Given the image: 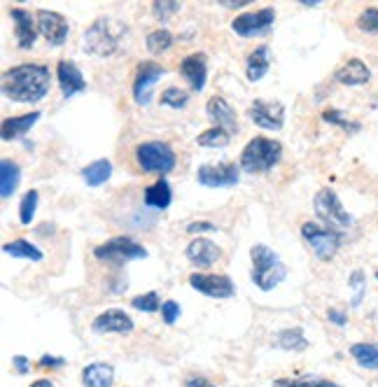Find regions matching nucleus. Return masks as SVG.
Wrapping results in <instances>:
<instances>
[{
  "label": "nucleus",
  "mask_w": 378,
  "mask_h": 387,
  "mask_svg": "<svg viewBox=\"0 0 378 387\" xmlns=\"http://www.w3.org/2000/svg\"><path fill=\"white\" fill-rule=\"evenodd\" d=\"M49 89L52 75L42 63H22L3 72V93L15 103H38Z\"/></svg>",
  "instance_id": "f257e3e1"
},
{
  "label": "nucleus",
  "mask_w": 378,
  "mask_h": 387,
  "mask_svg": "<svg viewBox=\"0 0 378 387\" xmlns=\"http://www.w3.org/2000/svg\"><path fill=\"white\" fill-rule=\"evenodd\" d=\"M250 259H252L250 278L262 292H271L274 287H278L283 283L285 276H288V269H285L283 259L278 257L271 248H267L264 243L252 245Z\"/></svg>",
  "instance_id": "f03ea898"
},
{
  "label": "nucleus",
  "mask_w": 378,
  "mask_h": 387,
  "mask_svg": "<svg viewBox=\"0 0 378 387\" xmlns=\"http://www.w3.org/2000/svg\"><path fill=\"white\" fill-rule=\"evenodd\" d=\"M283 145L271 138H252L245 150L241 152V171L245 173H269L274 166L281 161Z\"/></svg>",
  "instance_id": "7ed1b4c3"
},
{
  "label": "nucleus",
  "mask_w": 378,
  "mask_h": 387,
  "mask_svg": "<svg viewBox=\"0 0 378 387\" xmlns=\"http://www.w3.org/2000/svg\"><path fill=\"white\" fill-rule=\"evenodd\" d=\"M119 33H122V29H117V26L112 24V19H98V22L89 26L82 38L84 52L98 58L115 54V49L119 45Z\"/></svg>",
  "instance_id": "20e7f679"
},
{
  "label": "nucleus",
  "mask_w": 378,
  "mask_h": 387,
  "mask_svg": "<svg viewBox=\"0 0 378 387\" xmlns=\"http://www.w3.org/2000/svg\"><path fill=\"white\" fill-rule=\"evenodd\" d=\"M136 161L143 168V173L166 175V173L175 168V152L162 140H148V143L136 148Z\"/></svg>",
  "instance_id": "39448f33"
},
{
  "label": "nucleus",
  "mask_w": 378,
  "mask_h": 387,
  "mask_svg": "<svg viewBox=\"0 0 378 387\" xmlns=\"http://www.w3.org/2000/svg\"><path fill=\"white\" fill-rule=\"evenodd\" d=\"M94 257L101 259L105 264L124 266L126 262H134V259H145L148 257V250H145L141 243H136L134 238L117 236V238H110L108 243L98 245L94 250Z\"/></svg>",
  "instance_id": "423d86ee"
},
{
  "label": "nucleus",
  "mask_w": 378,
  "mask_h": 387,
  "mask_svg": "<svg viewBox=\"0 0 378 387\" xmlns=\"http://www.w3.org/2000/svg\"><path fill=\"white\" fill-rule=\"evenodd\" d=\"M315 215L322 219L329 229H350L353 226V215H348V210L343 208L334 189H320L313 198Z\"/></svg>",
  "instance_id": "0eeeda50"
},
{
  "label": "nucleus",
  "mask_w": 378,
  "mask_h": 387,
  "mask_svg": "<svg viewBox=\"0 0 378 387\" xmlns=\"http://www.w3.org/2000/svg\"><path fill=\"white\" fill-rule=\"evenodd\" d=\"M301 236L310 245V250L315 252L317 259L329 262L341 248V233L329 226H320L315 222H304L301 224Z\"/></svg>",
  "instance_id": "6e6552de"
},
{
  "label": "nucleus",
  "mask_w": 378,
  "mask_h": 387,
  "mask_svg": "<svg viewBox=\"0 0 378 387\" xmlns=\"http://www.w3.org/2000/svg\"><path fill=\"white\" fill-rule=\"evenodd\" d=\"M276 22V10L274 8H262L257 12H245V15L236 17L231 22V29H234L236 35L241 38H255L267 33Z\"/></svg>",
  "instance_id": "1a4fd4ad"
},
{
  "label": "nucleus",
  "mask_w": 378,
  "mask_h": 387,
  "mask_svg": "<svg viewBox=\"0 0 378 387\" xmlns=\"http://www.w3.org/2000/svg\"><path fill=\"white\" fill-rule=\"evenodd\" d=\"M191 290L201 292L210 299H231L236 294V287L229 276H210V273H191Z\"/></svg>",
  "instance_id": "9d476101"
},
{
  "label": "nucleus",
  "mask_w": 378,
  "mask_h": 387,
  "mask_svg": "<svg viewBox=\"0 0 378 387\" xmlns=\"http://www.w3.org/2000/svg\"><path fill=\"white\" fill-rule=\"evenodd\" d=\"M166 75V68L155 61H145L138 65L134 79V98L138 105H150L152 101V86Z\"/></svg>",
  "instance_id": "9b49d317"
},
{
  "label": "nucleus",
  "mask_w": 378,
  "mask_h": 387,
  "mask_svg": "<svg viewBox=\"0 0 378 387\" xmlns=\"http://www.w3.org/2000/svg\"><path fill=\"white\" fill-rule=\"evenodd\" d=\"M38 33L42 35L52 47H61L68 38V22H65L63 15H58L54 10H38Z\"/></svg>",
  "instance_id": "f8f14e48"
},
{
  "label": "nucleus",
  "mask_w": 378,
  "mask_h": 387,
  "mask_svg": "<svg viewBox=\"0 0 378 387\" xmlns=\"http://www.w3.org/2000/svg\"><path fill=\"white\" fill-rule=\"evenodd\" d=\"M236 164H217V166H201L196 173L198 184L210 187V189H220V187H236L238 180H241V173H238Z\"/></svg>",
  "instance_id": "ddd939ff"
},
{
  "label": "nucleus",
  "mask_w": 378,
  "mask_h": 387,
  "mask_svg": "<svg viewBox=\"0 0 378 387\" xmlns=\"http://www.w3.org/2000/svg\"><path fill=\"white\" fill-rule=\"evenodd\" d=\"M248 117L260 129L267 131H281L285 124V108L278 101H255L250 105Z\"/></svg>",
  "instance_id": "4468645a"
},
{
  "label": "nucleus",
  "mask_w": 378,
  "mask_h": 387,
  "mask_svg": "<svg viewBox=\"0 0 378 387\" xmlns=\"http://www.w3.org/2000/svg\"><path fill=\"white\" fill-rule=\"evenodd\" d=\"M10 17L15 22V38L19 49H31L38 38V19L24 8H12Z\"/></svg>",
  "instance_id": "2eb2a0df"
},
{
  "label": "nucleus",
  "mask_w": 378,
  "mask_h": 387,
  "mask_svg": "<svg viewBox=\"0 0 378 387\" xmlns=\"http://www.w3.org/2000/svg\"><path fill=\"white\" fill-rule=\"evenodd\" d=\"M56 79H58V86H61L63 98H72L87 89V79H84L82 70L72 61H58Z\"/></svg>",
  "instance_id": "dca6fc26"
},
{
  "label": "nucleus",
  "mask_w": 378,
  "mask_h": 387,
  "mask_svg": "<svg viewBox=\"0 0 378 387\" xmlns=\"http://www.w3.org/2000/svg\"><path fill=\"white\" fill-rule=\"evenodd\" d=\"M91 329L96 333H131L134 331V319L126 315L124 310H105L101 313L94 322H91Z\"/></svg>",
  "instance_id": "f3484780"
},
{
  "label": "nucleus",
  "mask_w": 378,
  "mask_h": 387,
  "mask_svg": "<svg viewBox=\"0 0 378 387\" xmlns=\"http://www.w3.org/2000/svg\"><path fill=\"white\" fill-rule=\"evenodd\" d=\"M180 75L187 79V84L194 91H203L205 77H208V56L201 54V52L184 56L180 63Z\"/></svg>",
  "instance_id": "a211bd4d"
},
{
  "label": "nucleus",
  "mask_w": 378,
  "mask_h": 387,
  "mask_svg": "<svg viewBox=\"0 0 378 387\" xmlns=\"http://www.w3.org/2000/svg\"><path fill=\"white\" fill-rule=\"evenodd\" d=\"M184 255L194 266H201V269H208V266H213L217 259L222 257V250L217 248L213 240L208 238H194L191 243L187 245V250H184Z\"/></svg>",
  "instance_id": "6ab92c4d"
},
{
  "label": "nucleus",
  "mask_w": 378,
  "mask_h": 387,
  "mask_svg": "<svg viewBox=\"0 0 378 387\" xmlns=\"http://www.w3.org/2000/svg\"><path fill=\"white\" fill-rule=\"evenodd\" d=\"M205 112H208V119L213 122L217 129H224L229 133H234L238 129L236 122V112L231 110V105L224 101L222 96H213L208 103H205Z\"/></svg>",
  "instance_id": "aec40b11"
},
{
  "label": "nucleus",
  "mask_w": 378,
  "mask_h": 387,
  "mask_svg": "<svg viewBox=\"0 0 378 387\" xmlns=\"http://www.w3.org/2000/svg\"><path fill=\"white\" fill-rule=\"evenodd\" d=\"M334 79L346 86H360V84H367L371 79V70L367 63L360 61V58H350V61H346L334 72Z\"/></svg>",
  "instance_id": "412c9836"
},
{
  "label": "nucleus",
  "mask_w": 378,
  "mask_h": 387,
  "mask_svg": "<svg viewBox=\"0 0 378 387\" xmlns=\"http://www.w3.org/2000/svg\"><path fill=\"white\" fill-rule=\"evenodd\" d=\"M271 68V49L269 45H260L250 52L248 63H245V75H248L250 82H260V79L267 75Z\"/></svg>",
  "instance_id": "4be33fe9"
},
{
  "label": "nucleus",
  "mask_w": 378,
  "mask_h": 387,
  "mask_svg": "<svg viewBox=\"0 0 378 387\" xmlns=\"http://www.w3.org/2000/svg\"><path fill=\"white\" fill-rule=\"evenodd\" d=\"M145 205L155 210H166L171 203H173V191H171V184L166 182L164 177H159L155 184H150L145 189Z\"/></svg>",
  "instance_id": "5701e85b"
},
{
  "label": "nucleus",
  "mask_w": 378,
  "mask_h": 387,
  "mask_svg": "<svg viewBox=\"0 0 378 387\" xmlns=\"http://www.w3.org/2000/svg\"><path fill=\"white\" fill-rule=\"evenodd\" d=\"M112 383H115V369L110 364L96 362V364H89L82 371L84 387H112Z\"/></svg>",
  "instance_id": "b1692460"
},
{
  "label": "nucleus",
  "mask_w": 378,
  "mask_h": 387,
  "mask_svg": "<svg viewBox=\"0 0 378 387\" xmlns=\"http://www.w3.org/2000/svg\"><path fill=\"white\" fill-rule=\"evenodd\" d=\"M38 119H40V112H29V115H22V117L3 119V126H0V136H3V140L22 138L24 133L31 131V126L36 124Z\"/></svg>",
  "instance_id": "393cba45"
},
{
  "label": "nucleus",
  "mask_w": 378,
  "mask_h": 387,
  "mask_svg": "<svg viewBox=\"0 0 378 387\" xmlns=\"http://www.w3.org/2000/svg\"><path fill=\"white\" fill-rule=\"evenodd\" d=\"M19 182H22V168L12 159H3L0 161V196L10 198L17 191Z\"/></svg>",
  "instance_id": "a878e982"
},
{
  "label": "nucleus",
  "mask_w": 378,
  "mask_h": 387,
  "mask_svg": "<svg viewBox=\"0 0 378 387\" xmlns=\"http://www.w3.org/2000/svg\"><path fill=\"white\" fill-rule=\"evenodd\" d=\"M3 252L15 259H29V262H42L45 259L42 250L36 248V245L26 238H17V240H12V243H5Z\"/></svg>",
  "instance_id": "bb28decb"
},
{
  "label": "nucleus",
  "mask_w": 378,
  "mask_h": 387,
  "mask_svg": "<svg viewBox=\"0 0 378 387\" xmlns=\"http://www.w3.org/2000/svg\"><path fill=\"white\" fill-rule=\"evenodd\" d=\"M112 177V164L108 159H98V161L84 166L82 168V180L89 187H101Z\"/></svg>",
  "instance_id": "cd10ccee"
},
{
  "label": "nucleus",
  "mask_w": 378,
  "mask_h": 387,
  "mask_svg": "<svg viewBox=\"0 0 378 387\" xmlns=\"http://www.w3.org/2000/svg\"><path fill=\"white\" fill-rule=\"evenodd\" d=\"M350 357L364 369H378V343H355L350 348Z\"/></svg>",
  "instance_id": "c85d7f7f"
},
{
  "label": "nucleus",
  "mask_w": 378,
  "mask_h": 387,
  "mask_svg": "<svg viewBox=\"0 0 378 387\" xmlns=\"http://www.w3.org/2000/svg\"><path fill=\"white\" fill-rule=\"evenodd\" d=\"M276 343H278V348L292 350V352L304 350V348L308 345V341L304 338V331L299 329V326H294V329H283V331L276 336Z\"/></svg>",
  "instance_id": "c756f323"
},
{
  "label": "nucleus",
  "mask_w": 378,
  "mask_h": 387,
  "mask_svg": "<svg viewBox=\"0 0 378 387\" xmlns=\"http://www.w3.org/2000/svg\"><path fill=\"white\" fill-rule=\"evenodd\" d=\"M274 387H341L334 380L317 378V376H301V378H278L274 380Z\"/></svg>",
  "instance_id": "7c9ffc66"
},
{
  "label": "nucleus",
  "mask_w": 378,
  "mask_h": 387,
  "mask_svg": "<svg viewBox=\"0 0 378 387\" xmlns=\"http://www.w3.org/2000/svg\"><path fill=\"white\" fill-rule=\"evenodd\" d=\"M173 33L166 31V29H159V31H152L148 40H145V45H148V52L150 54H164V52H168L171 47H173Z\"/></svg>",
  "instance_id": "2f4dec72"
},
{
  "label": "nucleus",
  "mask_w": 378,
  "mask_h": 387,
  "mask_svg": "<svg viewBox=\"0 0 378 387\" xmlns=\"http://www.w3.org/2000/svg\"><path fill=\"white\" fill-rule=\"evenodd\" d=\"M196 143L201 145V148H227V145L231 143V133L213 126V129L203 131L201 136L196 138Z\"/></svg>",
  "instance_id": "473e14b6"
},
{
  "label": "nucleus",
  "mask_w": 378,
  "mask_h": 387,
  "mask_svg": "<svg viewBox=\"0 0 378 387\" xmlns=\"http://www.w3.org/2000/svg\"><path fill=\"white\" fill-rule=\"evenodd\" d=\"M38 201H40V194L36 189L26 191L22 203H19V219H22V224H31L33 217H36V208H38Z\"/></svg>",
  "instance_id": "72a5a7b5"
},
{
  "label": "nucleus",
  "mask_w": 378,
  "mask_h": 387,
  "mask_svg": "<svg viewBox=\"0 0 378 387\" xmlns=\"http://www.w3.org/2000/svg\"><path fill=\"white\" fill-rule=\"evenodd\" d=\"M187 101H189V93L184 89H178V86H168V89L162 93V105H166V108L180 110L187 105Z\"/></svg>",
  "instance_id": "f704fd0d"
},
{
  "label": "nucleus",
  "mask_w": 378,
  "mask_h": 387,
  "mask_svg": "<svg viewBox=\"0 0 378 387\" xmlns=\"http://www.w3.org/2000/svg\"><path fill=\"white\" fill-rule=\"evenodd\" d=\"M357 29L369 35H378V8H367L357 17Z\"/></svg>",
  "instance_id": "c9c22d12"
},
{
  "label": "nucleus",
  "mask_w": 378,
  "mask_h": 387,
  "mask_svg": "<svg viewBox=\"0 0 378 387\" xmlns=\"http://www.w3.org/2000/svg\"><path fill=\"white\" fill-rule=\"evenodd\" d=\"M322 119L327 124H336V126H341V129H346L350 133H357L362 129V124L360 122H350V119L343 117V112L341 110H324L322 112Z\"/></svg>",
  "instance_id": "e433bc0d"
},
{
  "label": "nucleus",
  "mask_w": 378,
  "mask_h": 387,
  "mask_svg": "<svg viewBox=\"0 0 378 387\" xmlns=\"http://www.w3.org/2000/svg\"><path fill=\"white\" fill-rule=\"evenodd\" d=\"M175 12H180V3H178V0H157V3H152V15H155L159 22L171 19Z\"/></svg>",
  "instance_id": "4c0bfd02"
},
{
  "label": "nucleus",
  "mask_w": 378,
  "mask_h": 387,
  "mask_svg": "<svg viewBox=\"0 0 378 387\" xmlns=\"http://www.w3.org/2000/svg\"><path fill=\"white\" fill-rule=\"evenodd\" d=\"M131 306H134L136 310H143V313H157L164 303L159 301V294H157V292H148V294L136 297L134 301H131Z\"/></svg>",
  "instance_id": "58836bf2"
},
{
  "label": "nucleus",
  "mask_w": 378,
  "mask_h": 387,
  "mask_svg": "<svg viewBox=\"0 0 378 387\" xmlns=\"http://www.w3.org/2000/svg\"><path fill=\"white\" fill-rule=\"evenodd\" d=\"M162 317L166 324H173L178 317H180V306H178L175 301H164L162 306Z\"/></svg>",
  "instance_id": "ea45409f"
},
{
  "label": "nucleus",
  "mask_w": 378,
  "mask_h": 387,
  "mask_svg": "<svg viewBox=\"0 0 378 387\" xmlns=\"http://www.w3.org/2000/svg\"><path fill=\"white\" fill-rule=\"evenodd\" d=\"M189 233H203V231H217V226L213 222H191L187 226Z\"/></svg>",
  "instance_id": "a19ab883"
},
{
  "label": "nucleus",
  "mask_w": 378,
  "mask_h": 387,
  "mask_svg": "<svg viewBox=\"0 0 378 387\" xmlns=\"http://www.w3.org/2000/svg\"><path fill=\"white\" fill-rule=\"evenodd\" d=\"M65 359L63 357H52V355H45L42 359H40V366H45V369H58V366H63Z\"/></svg>",
  "instance_id": "79ce46f5"
},
{
  "label": "nucleus",
  "mask_w": 378,
  "mask_h": 387,
  "mask_svg": "<svg viewBox=\"0 0 378 387\" xmlns=\"http://www.w3.org/2000/svg\"><path fill=\"white\" fill-rule=\"evenodd\" d=\"M12 362H15V369H17V373L19 376H26V373H29V359H26L24 355H17V357H12Z\"/></svg>",
  "instance_id": "37998d69"
},
{
  "label": "nucleus",
  "mask_w": 378,
  "mask_h": 387,
  "mask_svg": "<svg viewBox=\"0 0 378 387\" xmlns=\"http://www.w3.org/2000/svg\"><path fill=\"white\" fill-rule=\"evenodd\" d=\"M327 317H329V322H334V324H339V326L346 324V315H343L341 310H336V308H329L327 310Z\"/></svg>",
  "instance_id": "c03bdc74"
},
{
  "label": "nucleus",
  "mask_w": 378,
  "mask_h": 387,
  "mask_svg": "<svg viewBox=\"0 0 378 387\" xmlns=\"http://www.w3.org/2000/svg\"><path fill=\"white\" fill-rule=\"evenodd\" d=\"M187 387H205L208 385V380L205 378H201V376H191V378H187V383H184Z\"/></svg>",
  "instance_id": "a18cd8bd"
},
{
  "label": "nucleus",
  "mask_w": 378,
  "mask_h": 387,
  "mask_svg": "<svg viewBox=\"0 0 378 387\" xmlns=\"http://www.w3.org/2000/svg\"><path fill=\"white\" fill-rule=\"evenodd\" d=\"M224 8H245V5L250 3V0H220Z\"/></svg>",
  "instance_id": "49530a36"
},
{
  "label": "nucleus",
  "mask_w": 378,
  "mask_h": 387,
  "mask_svg": "<svg viewBox=\"0 0 378 387\" xmlns=\"http://www.w3.org/2000/svg\"><path fill=\"white\" fill-rule=\"evenodd\" d=\"M31 387H54V383H49V380H36Z\"/></svg>",
  "instance_id": "de8ad7c7"
},
{
  "label": "nucleus",
  "mask_w": 378,
  "mask_h": 387,
  "mask_svg": "<svg viewBox=\"0 0 378 387\" xmlns=\"http://www.w3.org/2000/svg\"><path fill=\"white\" fill-rule=\"evenodd\" d=\"M301 5H306V8H315V5H320L322 0H299Z\"/></svg>",
  "instance_id": "09e8293b"
},
{
  "label": "nucleus",
  "mask_w": 378,
  "mask_h": 387,
  "mask_svg": "<svg viewBox=\"0 0 378 387\" xmlns=\"http://www.w3.org/2000/svg\"><path fill=\"white\" fill-rule=\"evenodd\" d=\"M205 387H213V385H210V383H208V385H205Z\"/></svg>",
  "instance_id": "8fccbe9b"
},
{
  "label": "nucleus",
  "mask_w": 378,
  "mask_h": 387,
  "mask_svg": "<svg viewBox=\"0 0 378 387\" xmlns=\"http://www.w3.org/2000/svg\"><path fill=\"white\" fill-rule=\"evenodd\" d=\"M376 280H378V271H376Z\"/></svg>",
  "instance_id": "3c124183"
}]
</instances>
